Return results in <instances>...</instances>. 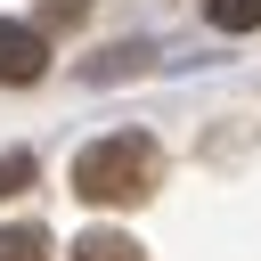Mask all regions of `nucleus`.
I'll return each instance as SVG.
<instances>
[{"instance_id":"1","label":"nucleus","mask_w":261,"mask_h":261,"mask_svg":"<svg viewBox=\"0 0 261 261\" xmlns=\"http://www.w3.org/2000/svg\"><path fill=\"white\" fill-rule=\"evenodd\" d=\"M163 179V155L147 130H106L73 155V196L82 204H147Z\"/></svg>"},{"instance_id":"2","label":"nucleus","mask_w":261,"mask_h":261,"mask_svg":"<svg viewBox=\"0 0 261 261\" xmlns=\"http://www.w3.org/2000/svg\"><path fill=\"white\" fill-rule=\"evenodd\" d=\"M41 73H49V33H41V24H0V82L24 90V82H41Z\"/></svg>"},{"instance_id":"3","label":"nucleus","mask_w":261,"mask_h":261,"mask_svg":"<svg viewBox=\"0 0 261 261\" xmlns=\"http://www.w3.org/2000/svg\"><path fill=\"white\" fill-rule=\"evenodd\" d=\"M65 261H147V253H139V245L122 237V228H90V237H82V245H73Z\"/></svg>"},{"instance_id":"4","label":"nucleus","mask_w":261,"mask_h":261,"mask_svg":"<svg viewBox=\"0 0 261 261\" xmlns=\"http://www.w3.org/2000/svg\"><path fill=\"white\" fill-rule=\"evenodd\" d=\"M204 16H212L220 33H253V24H261V0H204Z\"/></svg>"},{"instance_id":"5","label":"nucleus","mask_w":261,"mask_h":261,"mask_svg":"<svg viewBox=\"0 0 261 261\" xmlns=\"http://www.w3.org/2000/svg\"><path fill=\"white\" fill-rule=\"evenodd\" d=\"M0 261H49V237L41 228H0Z\"/></svg>"},{"instance_id":"6","label":"nucleus","mask_w":261,"mask_h":261,"mask_svg":"<svg viewBox=\"0 0 261 261\" xmlns=\"http://www.w3.org/2000/svg\"><path fill=\"white\" fill-rule=\"evenodd\" d=\"M139 65H147V49H139V41H122V49H106V57L90 65V82H114V73H139Z\"/></svg>"},{"instance_id":"7","label":"nucleus","mask_w":261,"mask_h":261,"mask_svg":"<svg viewBox=\"0 0 261 261\" xmlns=\"http://www.w3.org/2000/svg\"><path fill=\"white\" fill-rule=\"evenodd\" d=\"M82 16H90V0H41V33H65Z\"/></svg>"},{"instance_id":"8","label":"nucleus","mask_w":261,"mask_h":261,"mask_svg":"<svg viewBox=\"0 0 261 261\" xmlns=\"http://www.w3.org/2000/svg\"><path fill=\"white\" fill-rule=\"evenodd\" d=\"M16 188H33V155H0V196H16Z\"/></svg>"}]
</instances>
